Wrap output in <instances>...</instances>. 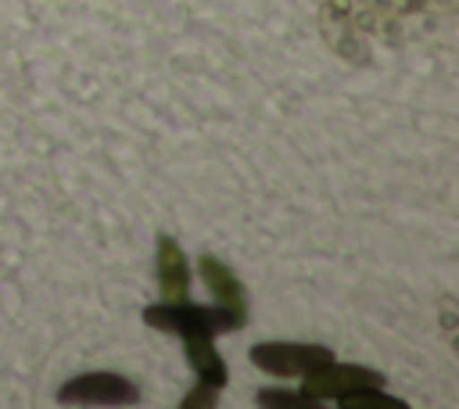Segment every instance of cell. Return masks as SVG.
I'll return each instance as SVG.
<instances>
[{"mask_svg": "<svg viewBox=\"0 0 459 409\" xmlns=\"http://www.w3.org/2000/svg\"><path fill=\"white\" fill-rule=\"evenodd\" d=\"M143 323L165 330V334H219V330H240V323L219 309V305H190L183 301H161L143 309Z\"/></svg>", "mask_w": 459, "mask_h": 409, "instance_id": "6da1fadb", "label": "cell"}, {"mask_svg": "<svg viewBox=\"0 0 459 409\" xmlns=\"http://www.w3.org/2000/svg\"><path fill=\"white\" fill-rule=\"evenodd\" d=\"M247 355L258 370H265L273 377H305V373L333 362V352L323 344H287V341L255 344Z\"/></svg>", "mask_w": 459, "mask_h": 409, "instance_id": "7a4b0ae2", "label": "cell"}, {"mask_svg": "<svg viewBox=\"0 0 459 409\" xmlns=\"http://www.w3.org/2000/svg\"><path fill=\"white\" fill-rule=\"evenodd\" d=\"M359 387H384V373L369 370V366H355V362H326L312 373H305V384L301 391L308 398H316L319 405L323 402H337L341 395L348 391H359Z\"/></svg>", "mask_w": 459, "mask_h": 409, "instance_id": "3957f363", "label": "cell"}, {"mask_svg": "<svg viewBox=\"0 0 459 409\" xmlns=\"http://www.w3.org/2000/svg\"><path fill=\"white\" fill-rule=\"evenodd\" d=\"M136 398V384L118 373H82L57 391L65 405H133Z\"/></svg>", "mask_w": 459, "mask_h": 409, "instance_id": "277c9868", "label": "cell"}, {"mask_svg": "<svg viewBox=\"0 0 459 409\" xmlns=\"http://www.w3.org/2000/svg\"><path fill=\"white\" fill-rule=\"evenodd\" d=\"M197 269H201V280H204V287L212 291L215 305L226 309V312L244 326V323H247V291H244V283L233 276V269H230L226 262H219L215 255H201V258H197Z\"/></svg>", "mask_w": 459, "mask_h": 409, "instance_id": "5b68a950", "label": "cell"}, {"mask_svg": "<svg viewBox=\"0 0 459 409\" xmlns=\"http://www.w3.org/2000/svg\"><path fill=\"white\" fill-rule=\"evenodd\" d=\"M158 287H161V301H183L190 294L186 255L169 233L158 237Z\"/></svg>", "mask_w": 459, "mask_h": 409, "instance_id": "8992f818", "label": "cell"}, {"mask_svg": "<svg viewBox=\"0 0 459 409\" xmlns=\"http://www.w3.org/2000/svg\"><path fill=\"white\" fill-rule=\"evenodd\" d=\"M183 337V352L190 359V370L197 373L201 384H212V387H222L226 384V362L222 355L215 352V337L212 334H179Z\"/></svg>", "mask_w": 459, "mask_h": 409, "instance_id": "52a82bcc", "label": "cell"}, {"mask_svg": "<svg viewBox=\"0 0 459 409\" xmlns=\"http://www.w3.org/2000/svg\"><path fill=\"white\" fill-rule=\"evenodd\" d=\"M337 405H344V409H405V402L384 395V387H359V391H348V395L337 398Z\"/></svg>", "mask_w": 459, "mask_h": 409, "instance_id": "ba28073f", "label": "cell"}, {"mask_svg": "<svg viewBox=\"0 0 459 409\" xmlns=\"http://www.w3.org/2000/svg\"><path fill=\"white\" fill-rule=\"evenodd\" d=\"M258 405H283V409H301V405H319L316 398H308L305 391H287V387H262L255 395Z\"/></svg>", "mask_w": 459, "mask_h": 409, "instance_id": "9c48e42d", "label": "cell"}, {"mask_svg": "<svg viewBox=\"0 0 459 409\" xmlns=\"http://www.w3.org/2000/svg\"><path fill=\"white\" fill-rule=\"evenodd\" d=\"M215 398H219V387H212V384H201V380H197V387L183 398V409H194V405H215Z\"/></svg>", "mask_w": 459, "mask_h": 409, "instance_id": "30bf717a", "label": "cell"}]
</instances>
